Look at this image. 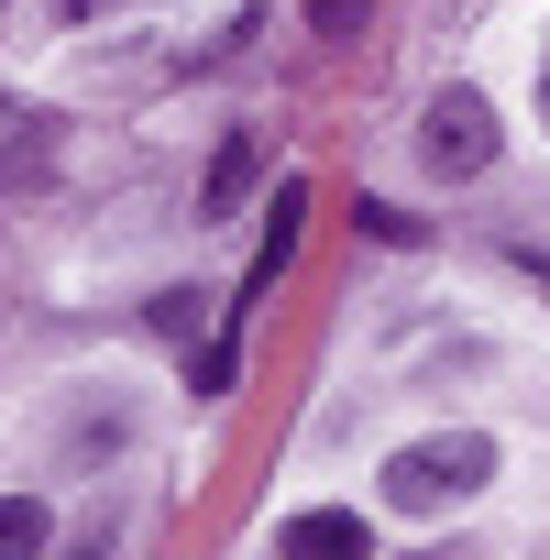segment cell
<instances>
[{"instance_id":"8992f818","label":"cell","mask_w":550,"mask_h":560,"mask_svg":"<svg viewBox=\"0 0 550 560\" xmlns=\"http://www.w3.org/2000/svg\"><path fill=\"white\" fill-rule=\"evenodd\" d=\"M242 176H253V143H231V154H220V165H209V220H220V209H231V198H242Z\"/></svg>"},{"instance_id":"ba28073f","label":"cell","mask_w":550,"mask_h":560,"mask_svg":"<svg viewBox=\"0 0 550 560\" xmlns=\"http://www.w3.org/2000/svg\"><path fill=\"white\" fill-rule=\"evenodd\" d=\"M364 12H375V0H309V23H320V34H364Z\"/></svg>"},{"instance_id":"30bf717a","label":"cell","mask_w":550,"mask_h":560,"mask_svg":"<svg viewBox=\"0 0 550 560\" xmlns=\"http://www.w3.org/2000/svg\"><path fill=\"white\" fill-rule=\"evenodd\" d=\"M56 560H111V549H100V538H78V549H56Z\"/></svg>"},{"instance_id":"277c9868","label":"cell","mask_w":550,"mask_h":560,"mask_svg":"<svg viewBox=\"0 0 550 560\" xmlns=\"http://www.w3.org/2000/svg\"><path fill=\"white\" fill-rule=\"evenodd\" d=\"M56 176V132L34 100H0V187H45Z\"/></svg>"},{"instance_id":"52a82bcc","label":"cell","mask_w":550,"mask_h":560,"mask_svg":"<svg viewBox=\"0 0 550 560\" xmlns=\"http://www.w3.org/2000/svg\"><path fill=\"white\" fill-rule=\"evenodd\" d=\"M353 220H364V231H375V242H419V220H408V209H386V198H364V209H353Z\"/></svg>"},{"instance_id":"6da1fadb","label":"cell","mask_w":550,"mask_h":560,"mask_svg":"<svg viewBox=\"0 0 550 560\" xmlns=\"http://www.w3.org/2000/svg\"><path fill=\"white\" fill-rule=\"evenodd\" d=\"M484 472H495V440H473V429H462V440H408V451L386 462V505H397V516H429L440 494H473Z\"/></svg>"},{"instance_id":"3957f363","label":"cell","mask_w":550,"mask_h":560,"mask_svg":"<svg viewBox=\"0 0 550 560\" xmlns=\"http://www.w3.org/2000/svg\"><path fill=\"white\" fill-rule=\"evenodd\" d=\"M275 560H375V538H364L353 505H298L275 527Z\"/></svg>"},{"instance_id":"5b68a950","label":"cell","mask_w":550,"mask_h":560,"mask_svg":"<svg viewBox=\"0 0 550 560\" xmlns=\"http://www.w3.org/2000/svg\"><path fill=\"white\" fill-rule=\"evenodd\" d=\"M45 538H56L45 494H0V560H45Z\"/></svg>"},{"instance_id":"9c48e42d","label":"cell","mask_w":550,"mask_h":560,"mask_svg":"<svg viewBox=\"0 0 550 560\" xmlns=\"http://www.w3.org/2000/svg\"><path fill=\"white\" fill-rule=\"evenodd\" d=\"M56 12H67V23H89V12H111V0H56Z\"/></svg>"},{"instance_id":"7a4b0ae2","label":"cell","mask_w":550,"mask_h":560,"mask_svg":"<svg viewBox=\"0 0 550 560\" xmlns=\"http://www.w3.org/2000/svg\"><path fill=\"white\" fill-rule=\"evenodd\" d=\"M495 143H506V132H495V110H484L473 89H440V100H429V121H419V154H429L440 176H484V165H495Z\"/></svg>"}]
</instances>
